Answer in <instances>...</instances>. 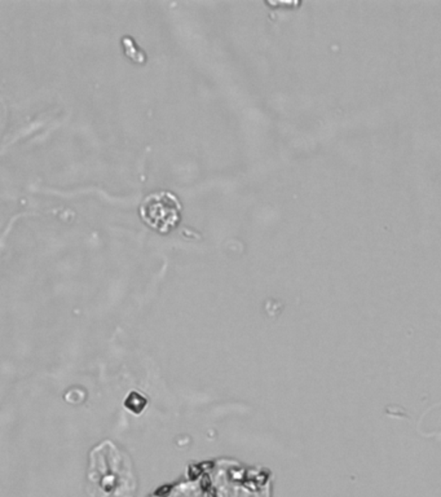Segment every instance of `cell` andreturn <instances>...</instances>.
Listing matches in <instances>:
<instances>
[{"label": "cell", "mask_w": 441, "mask_h": 497, "mask_svg": "<svg viewBox=\"0 0 441 497\" xmlns=\"http://www.w3.org/2000/svg\"><path fill=\"white\" fill-rule=\"evenodd\" d=\"M182 203L177 196L168 191L149 194L140 206V215L149 227L167 232L180 219Z\"/></svg>", "instance_id": "7a4b0ae2"}, {"label": "cell", "mask_w": 441, "mask_h": 497, "mask_svg": "<svg viewBox=\"0 0 441 497\" xmlns=\"http://www.w3.org/2000/svg\"><path fill=\"white\" fill-rule=\"evenodd\" d=\"M122 45H123V48L126 49V54L135 60L136 63H140L143 64L145 60H147V55L144 54L143 49H140L136 43V40H134L131 37H123L122 38Z\"/></svg>", "instance_id": "3957f363"}, {"label": "cell", "mask_w": 441, "mask_h": 497, "mask_svg": "<svg viewBox=\"0 0 441 497\" xmlns=\"http://www.w3.org/2000/svg\"><path fill=\"white\" fill-rule=\"evenodd\" d=\"M138 482L132 461L114 443L105 441L90 453V497H135Z\"/></svg>", "instance_id": "6da1fadb"}]
</instances>
